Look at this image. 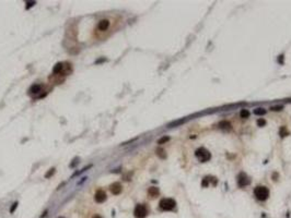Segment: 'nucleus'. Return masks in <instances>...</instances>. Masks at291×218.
<instances>
[{"label": "nucleus", "instance_id": "obj_1", "mask_svg": "<svg viewBox=\"0 0 291 218\" xmlns=\"http://www.w3.org/2000/svg\"><path fill=\"white\" fill-rule=\"evenodd\" d=\"M254 195L258 201H266L269 196V190L264 185H259L254 190Z\"/></svg>", "mask_w": 291, "mask_h": 218}, {"label": "nucleus", "instance_id": "obj_2", "mask_svg": "<svg viewBox=\"0 0 291 218\" xmlns=\"http://www.w3.org/2000/svg\"><path fill=\"white\" fill-rule=\"evenodd\" d=\"M195 155H196V157L198 158V160L201 162V163H206V162H208L209 159L211 158L210 152H209L208 150H206L205 147H199V148L195 152Z\"/></svg>", "mask_w": 291, "mask_h": 218}, {"label": "nucleus", "instance_id": "obj_3", "mask_svg": "<svg viewBox=\"0 0 291 218\" xmlns=\"http://www.w3.org/2000/svg\"><path fill=\"white\" fill-rule=\"evenodd\" d=\"M175 206H176V202L173 198H163L159 203V207L162 210H172L175 208Z\"/></svg>", "mask_w": 291, "mask_h": 218}, {"label": "nucleus", "instance_id": "obj_4", "mask_svg": "<svg viewBox=\"0 0 291 218\" xmlns=\"http://www.w3.org/2000/svg\"><path fill=\"white\" fill-rule=\"evenodd\" d=\"M134 214L137 218H144L148 214V210L146 205L144 204H138V205L135 207V210H134Z\"/></svg>", "mask_w": 291, "mask_h": 218}, {"label": "nucleus", "instance_id": "obj_5", "mask_svg": "<svg viewBox=\"0 0 291 218\" xmlns=\"http://www.w3.org/2000/svg\"><path fill=\"white\" fill-rule=\"evenodd\" d=\"M238 183H239L240 187H246V185L251 183V179H250V177L248 175L242 172V173H240L238 176Z\"/></svg>", "mask_w": 291, "mask_h": 218}, {"label": "nucleus", "instance_id": "obj_6", "mask_svg": "<svg viewBox=\"0 0 291 218\" xmlns=\"http://www.w3.org/2000/svg\"><path fill=\"white\" fill-rule=\"evenodd\" d=\"M106 193L103 191V190H99V191H96L95 195H94V201L96 203H104L106 201Z\"/></svg>", "mask_w": 291, "mask_h": 218}, {"label": "nucleus", "instance_id": "obj_7", "mask_svg": "<svg viewBox=\"0 0 291 218\" xmlns=\"http://www.w3.org/2000/svg\"><path fill=\"white\" fill-rule=\"evenodd\" d=\"M109 190H111V192L113 193L114 195H118L119 193L122 192V184L119 183V182H114L113 184H111Z\"/></svg>", "mask_w": 291, "mask_h": 218}, {"label": "nucleus", "instance_id": "obj_8", "mask_svg": "<svg viewBox=\"0 0 291 218\" xmlns=\"http://www.w3.org/2000/svg\"><path fill=\"white\" fill-rule=\"evenodd\" d=\"M109 27V20H101L99 22V25H97V29L100 31H106Z\"/></svg>", "mask_w": 291, "mask_h": 218}, {"label": "nucleus", "instance_id": "obj_9", "mask_svg": "<svg viewBox=\"0 0 291 218\" xmlns=\"http://www.w3.org/2000/svg\"><path fill=\"white\" fill-rule=\"evenodd\" d=\"M219 128L222 129V130H226V131H228V130H231L232 125H231V123L229 122V121H221V122L219 123Z\"/></svg>", "mask_w": 291, "mask_h": 218}, {"label": "nucleus", "instance_id": "obj_10", "mask_svg": "<svg viewBox=\"0 0 291 218\" xmlns=\"http://www.w3.org/2000/svg\"><path fill=\"white\" fill-rule=\"evenodd\" d=\"M42 91V85H39V84H34V85L31 86L30 88V93H33V94H37Z\"/></svg>", "mask_w": 291, "mask_h": 218}, {"label": "nucleus", "instance_id": "obj_11", "mask_svg": "<svg viewBox=\"0 0 291 218\" xmlns=\"http://www.w3.org/2000/svg\"><path fill=\"white\" fill-rule=\"evenodd\" d=\"M62 68H64V63H62V62H58V63L54 67V69H53V73H54V74H59L60 71L62 70Z\"/></svg>", "mask_w": 291, "mask_h": 218}, {"label": "nucleus", "instance_id": "obj_12", "mask_svg": "<svg viewBox=\"0 0 291 218\" xmlns=\"http://www.w3.org/2000/svg\"><path fill=\"white\" fill-rule=\"evenodd\" d=\"M148 193H149V195H151L152 197H156L159 195V189L156 188V187H152L148 190Z\"/></svg>", "mask_w": 291, "mask_h": 218}, {"label": "nucleus", "instance_id": "obj_13", "mask_svg": "<svg viewBox=\"0 0 291 218\" xmlns=\"http://www.w3.org/2000/svg\"><path fill=\"white\" fill-rule=\"evenodd\" d=\"M90 168H92V165H88L87 167H84V168H82L81 170H79V171H77V172H74V175L71 176V178H74V177H76V176H79V175H81L82 172H84L86 170H88V169H90Z\"/></svg>", "mask_w": 291, "mask_h": 218}, {"label": "nucleus", "instance_id": "obj_14", "mask_svg": "<svg viewBox=\"0 0 291 218\" xmlns=\"http://www.w3.org/2000/svg\"><path fill=\"white\" fill-rule=\"evenodd\" d=\"M254 114L257 115V116H263V115H265L266 114V110L264 109V108H256V109L254 110Z\"/></svg>", "mask_w": 291, "mask_h": 218}, {"label": "nucleus", "instance_id": "obj_15", "mask_svg": "<svg viewBox=\"0 0 291 218\" xmlns=\"http://www.w3.org/2000/svg\"><path fill=\"white\" fill-rule=\"evenodd\" d=\"M240 116H241V118H243V119L248 118V116H250V111H248V109H242L241 112H240Z\"/></svg>", "mask_w": 291, "mask_h": 218}, {"label": "nucleus", "instance_id": "obj_16", "mask_svg": "<svg viewBox=\"0 0 291 218\" xmlns=\"http://www.w3.org/2000/svg\"><path fill=\"white\" fill-rule=\"evenodd\" d=\"M156 154H158V156L161 157V158H165V157H166V155L164 154V150H161V148H158V150H156Z\"/></svg>", "mask_w": 291, "mask_h": 218}, {"label": "nucleus", "instance_id": "obj_17", "mask_svg": "<svg viewBox=\"0 0 291 218\" xmlns=\"http://www.w3.org/2000/svg\"><path fill=\"white\" fill-rule=\"evenodd\" d=\"M280 135H281V137H287V135H289V132H288L287 129L285 128V127H283V128L280 129Z\"/></svg>", "mask_w": 291, "mask_h": 218}, {"label": "nucleus", "instance_id": "obj_18", "mask_svg": "<svg viewBox=\"0 0 291 218\" xmlns=\"http://www.w3.org/2000/svg\"><path fill=\"white\" fill-rule=\"evenodd\" d=\"M170 140V137H161L160 140L158 141V144H164L165 142H168Z\"/></svg>", "mask_w": 291, "mask_h": 218}, {"label": "nucleus", "instance_id": "obj_19", "mask_svg": "<svg viewBox=\"0 0 291 218\" xmlns=\"http://www.w3.org/2000/svg\"><path fill=\"white\" fill-rule=\"evenodd\" d=\"M54 173H55V168H52V169H49V171L45 175V178H49V177L53 176Z\"/></svg>", "mask_w": 291, "mask_h": 218}, {"label": "nucleus", "instance_id": "obj_20", "mask_svg": "<svg viewBox=\"0 0 291 218\" xmlns=\"http://www.w3.org/2000/svg\"><path fill=\"white\" fill-rule=\"evenodd\" d=\"M257 124H258V127H264L266 124V121L264 119H258L257 120Z\"/></svg>", "mask_w": 291, "mask_h": 218}, {"label": "nucleus", "instance_id": "obj_21", "mask_svg": "<svg viewBox=\"0 0 291 218\" xmlns=\"http://www.w3.org/2000/svg\"><path fill=\"white\" fill-rule=\"evenodd\" d=\"M17 207H18V202H14V203L12 204V207H11V210H10V213L12 214L13 212L15 210V208H17Z\"/></svg>", "mask_w": 291, "mask_h": 218}, {"label": "nucleus", "instance_id": "obj_22", "mask_svg": "<svg viewBox=\"0 0 291 218\" xmlns=\"http://www.w3.org/2000/svg\"><path fill=\"white\" fill-rule=\"evenodd\" d=\"M283 108V106H274V107H271L270 109L273 111H279V110H281Z\"/></svg>", "mask_w": 291, "mask_h": 218}, {"label": "nucleus", "instance_id": "obj_23", "mask_svg": "<svg viewBox=\"0 0 291 218\" xmlns=\"http://www.w3.org/2000/svg\"><path fill=\"white\" fill-rule=\"evenodd\" d=\"M26 3H27V6H26V9H30L32 6H34L35 2H34V1H27Z\"/></svg>", "mask_w": 291, "mask_h": 218}, {"label": "nucleus", "instance_id": "obj_24", "mask_svg": "<svg viewBox=\"0 0 291 218\" xmlns=\"http://www.w3.org/2000/svg\"><path fill=\"white\" fill-rule=\"evenodd\" d=\"M87 180H88V177H83V178H81V180H80V181H79L77 184H78V185H80V184H82L83 182H84V181H87Z\"/></svg>", "mask_w": 291, "mask_h": 218}, {"label": "nucleus", "instance_id": "obj_25", "mask_svg": "<svg viewBox=\"0 0 291 218\" xmlns=\"http://www.w3.org/2000/svg\"><path fill=\"white\" fill-rule=\"evenodd\" d=\"M92 218H102V217H101L100 215H94V216H93Z\"/></svg>", "mask_w": 291, "mask_h": 218}, {"label": "nucleus", "instance_id": "obj_26", "mask_svg": "<svg viewBox=\"0 0 291 218\" xmlns=\"http://www.w3.org/2000/svg\"><path fill=\"white\" fill-rule=\"evenodd\" d=\"M59 218H62V217H59Z\"/></svg>", "mask_w": 291, "mask_h": 218}]
</instances>
